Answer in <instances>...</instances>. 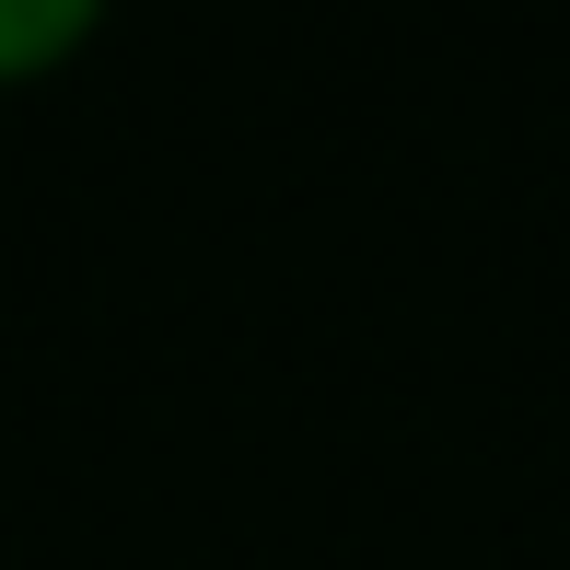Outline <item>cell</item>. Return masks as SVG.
<instances>
[{"instance_id":"obj_1","label":"cell","mask_w":570,"mask_h":570,"mask_svg":"<svg viewBox=\"0 0 570 570\" xmlns=\"http://www.w3.org/2000/svg\"><path fill=\"white\" fill-rule=\"evenodd\" d=\"M59 47H82V12H70V0H0V82H36Z\"/></svg>"}]
</instances>
